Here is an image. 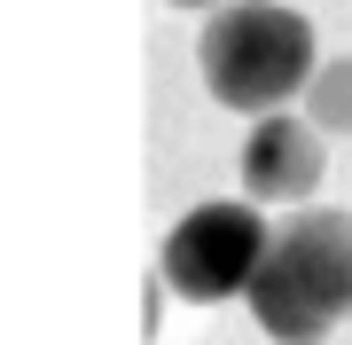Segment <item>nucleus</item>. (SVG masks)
<instances>
[{"mask_svg": "<svg viewBox=\"0 0 352 345\" xmlns=\"http://www.w3.org/2000/svg\"><path fill=\"white\" fill-rule=\"evenodd\" d=\"M321 165H329L321 126H305V118H274L266 110L251 126V141H243V189H251L258 205H298V196H314Z\"/></svg>", "mask_w": 352, "mask_h": 345, "instance_id": "4", "label": "nucleus"}, {"mask_svg": "<svg viewBox=\"0 0 352 345\" xmlns=\"http://www.w3.org/2000/svg\"><path fill=\"white\" fill-rule=\"evenodd\" d=\"M266 243H274V228L258 220V196H251V205H235V196L196 205L188 220H173V236H164L157 282H164L173 298H188V306H219V298L251 291Z\"/></svg>", "mask_w": 352, "mask_h": 345, "instance_id": "3", "label": "nucleus"}, {"mask_svg": "<svg viewBox=\"0 0 352 345\" xmlns=\"http://www.w3.org/2000/svg\"><path fill=\"white\" fill-rule=\"evenodd\" d=\"M251 314L274 345H314L352 314V220L344 212H298L274 228L258 275H251Z\"/></svg>", "mask_w": 352, "mask_h": 345, "instance_id": "1", "label": "nucleus"}, {"mask_svg": "<svg viewBox=\"0 0 352 345\" xmlns=\"http://www.w3.org/2000/svg\"><path fill=\"white\" fill-rule=\"evenodd\" d=\"M196 63L227 110H282L298 87H314V24L274 0H227L196 39Z\"/></svg>", "mask_w": 352, "mask_h": 345, "instance_id": "2", "label": "nucleus"}, {"mask_svg": "<svg viewBox=\"0 0 352 345\" xmlns=\"http://www.w3.org/2000/svg\"><path fill=\"white\" fill-rule=\"evenodd\" d=\"M173 8H212V0H173Z\"/></svg>", "mask_w": 352, "mask_h": 345, "instance_id": "6", "label": "nucleus"}, {"mask_svg": "<svg viewBox=\"0 0 352 345\" xmlns=\"http://www.w3.org/2000/svg\"><path fill=\"white\" fill-rule=\"evenodd\" d=\"M305 118H314L321 134H352V55L314 71V87H305Z\"/></svg>", "mask_w": 352, "mask_h": 345, "instance_id": "5", "label": "nucleus"}]
</instances>
